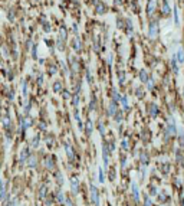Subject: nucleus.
I'll list each match as a JSON object with an SVG mask.
<instances>
[{"label": "nucleus", "mask_w": 184, "mask_h": 206, "mask_svg": "<svg viewBox=\"0 0 184 206\" xmlns=\"http://www.w3.org/2000/svg\"><path fill=\"white\" fill-rule=\"evenodd\" d=\"M121 104H122V110H124V111H128V110H130V107H128V98H127V95H122V97H121Z\"/></svg>", "instance_id": "obj_15"}, {"label": "nucleus", "mask_w": 184, "mask_h": 206, "mask_svg": "<svg viewBox=\"0 0 184 206\" xmlns=\"http://www.w3.org/2000/svg\"><path fill=\"white\" fill-rule=\"evenodd\" d=\"M108 64H110V65L112 64V56H110V58H108Z\"/></svg>", "instance_id": "obj_55"}, {"label": "nucleus", "mask_w": 184, "mask_h": 206, "mask_svg": "<svg viewBox=\"0 0 184 206\" xmlns=\"http://www.w3.org/2000/svg\"><path fill=\"white\" fill-rule=\"evenodd\" d=\"M112 101H115V102H118V101H121V97H119V92L118 91H112Z\"/></svg>", "instance_id": "obj_25"}, {"label": "nucleus", "mask_w": 184, "mask_h": 206, "mask_svg": "<svg viewBox=\"0 0 184 206\" xmlns=\"http://www.w3.org/2000/svg\"><path fill=\"white\" fill-rule=\"evenodd\" d=\"M144 206H151V199H150V196H145V199H144Z\"/></svg>", "instance_id": "obj_39"}, {"label": "nucleus", "mask_w": 184, "mask_h": 206, "mask_svg": "<svg viewBox=\"0 0 184 206\" xmlns=\"http://www.w3.org/2000/svg\"><path fill=\"white\" fill-rule=\"evenodd\" d=\"M176 56H177V61H178V64H183V62H184V50L181 49V48H180V49L177 50Z\"/></svg>", "instance_id": "obj_17"}, {"label": "nucleus", "mask_w": 184, "mask_h": 206, "mask_svg": "<svg viewBox=\"0 0 184 206\" xmlns=\"http://www.w3.org/2000/svg\"><path fill=\"white\" fill-rule=\"evenodd\" d=\"M157 113H158V107H157L155 104H150V107H148V114H150V117H155Z\"/></svg>", "instance_id": "obj_10"}, {"label": "nucleus", "mask_w": 184, "mask_h": 206, "mask_svg": "<svg viewBox=\"0 0 184 206\" xmlns=\"http://www.w3.org/2000/svg\"><path fill=\"white\" fill-rule=\"evenodd\" d=\"M110 147L107 146V144H104L102 146V159H104V167H105V170L108 169V162H110Z\"/></svg>", "instance_id": "obj_4"}, {"label": "nucleus", "mask_w": 184, "mask_h": 206, "mask_svg": "<svg viewBox=\"0 0 184 206\" xmlns=\"http://www.w3.org/2000/svg\"><path fill=\"white\" fill-rule=\"evenodd\" d=\"M29 167H35L36 166V157L33 156V154H30V157H29Z\"/></svg>", "instance_id": "obj_27"}, {"label": "nucleus", "mask_w": 184, "mask_h": 206, "mask_svg": "<svg viewBox=\"0 0 184 206\" xmlns=\"http://www.w3.org/2000/svg\"><path fill=\"white\" fill-rule=\"evenodd\" d=\"M183 97H184V88H183Z\"/></svg>", "instance_id": "obj_57"}, {"label": "nucleus", "mask_w": 184, "mask_h": 206, "mask_svg": "<svg viewBox=\"0 0 184 206\" xmlns=\"http://www.w3.org/2000/svg\"><path fill=\"white\" fill-rule=\"evenodd\" d=\"M53 91H55V92L62 91V84L59 82V81H56V82H55V85H53Z\"/></svg>", "instance_id": "obj_28"}, {"label": "nucleus", "mask_w": 184, "mask_h": 206, "mask_svg": "<svg viewBox=\"0 0 184 206\" xmlns=\"http://www.w3.org/2000/svg\"><path fill=\"white\" fill-rule=\"evenodd\" d=\"M75 120L79 123V114H78V110H75Z\"/></svg>", "instance_id": "obj_49"}, {"label": "nucleus", "mask_w": 184, "mask_h": 206, "mask_svg": "<svg viewBox=\"0 0 184 206\" xmlns=\"http://www.w3.org/2000/svg\"><path fill=\"white\" fill-rule=\"evenodd\" d=\"M105 10H107V7H105L104 3H99V4H96V7H95V13H96V15H102Z\"/></svg>", "instance_id": "obj_14"}, {"label": "nucleus", "mask_w": 184, "mask_h": 206, "mask_svg": "<svg viewBox=\"0 0 184 206\" xmlns=\"http://www.w3.org/2000/svg\"><path fill=\"white\" fill-rule=\"evenodd\" d=\"M56 180L59 182V186L63 185V176H62V173H56Z\"/></svg>", "instance_id": "obj_33"}, {"label": "nucleus", "mask_w": 184, "mask_h": 206, "mask_svg": "<svg viewBox=\"0 0 184 206\" xmlns=\"http://www.w3.org/2000/svg\"><path fill=\"white\" fill-rule=\"evenodd\" d=\"M65 150H66V154H68V157H69V160H74L75 154H74V149L68 144V143H65Z\"/></svg>", "instance_id": "obj_12"}, {"label": "nucleus", "mask_w": 184, "mask_h": 206, "mask_svg": "<svg viewBox=\"0 0 184 206\" xmlns=\"http://www.w3.org/2000/svg\"><path fill=\"white\" fill-rule=\"evenodd\" d=\"M121 167L125 169V156H122V159H121Z\"/></svg>", "instance_id": "obj_42"}, {"label": "nucleus", "mask_w": 184, "mask_h": 206, "mask_svg": "<svg viewBox=\"0 0 184 206\" xmlns=\"http://www.w3.org/2000/svg\"><path fill=\"white\" fill-rule=\"evenodd\" d=\"M147 86H148V89H152L154 88V79H150L147 82Z\"/></svg>", "instance_id": "obj_40"}, {"label": "nucleus", "mask_w": 184, "mask_h": 206, "mask_svg": "<svg viewBox=\"0 0 184 206\" xmlns=\"http://www.w3.org/2000/svg\"><path fill=\"white\" fill-rule=\"evenodd\" d=\"M119 81L121 84H124V72H119Z\"/></svg>", "instance_id": "obj_48"}, {"label": "nucleus", "mask_w": 184, "mask_h": 206, "mask_svg": "<svg viewBox=\"0 0 184 206\" xmlns=\"http://www.w3.org/2000/svg\"><path fill=\"white\" fill-rule=\"evenodd\" d=\"M98 174H99V176H98L99 183H104V182H105V176H104V170H102L101 167H99V170H98Z\"/></svg>", "instance_id": "obj_26"}, {"label": "nucleus", "mask_w": 184, "mask_h": 206, "mask_svg": "<svg viewBox=\"0 0 184 206\" xmlns=\"http://www.w3.org/2000/svg\"><path fill=\"white\" fill-rule=\"evenodd\" d=\"M155 6H157V0H150V1H148V6H147L148 16H152V15H154V12H155Z\"/></svg>", "instance_id": "obj_6"}, {"label": "nucleus", "mask_w": 184, "mask_h": 206, "mask_svg": "<svg viewBox=\"0 0 184 206\" xmlns=\"http://www.w3.org/2000/svg\"><path fill=\"white\" fill-rule=\"evenodd\" d=\"M1 199H6V185H4V182H1Z\"/></svg>", "instance_id": "obj_34"}, {"label": "nucleus", "mask_w": 184, "mask_h": 206, "mask_svg": "<svg viewBox=\"0 0 184 206\" xmlns=\"http://www.w3.org/2000/svg\"><path fill=\"white\" fill-rule=\"evenodd\" d=\"M46 193H48V186H45V185H43V186H40V189H39V198H40V199H43Z\"/></svg>", "instance_id": "obj_20"}, {"label": "nucleus", "mask_w": 184, "mask_h": 206, "mask_svg": "<svg viewBox=\"0 0 184 206\" xmlns=\"http://www.w3.org/2000/svg\"><path fill=\"white\" fill-rule=\"evenodd\" d=\"M121 147H122V151H125V150L128 149V141H127V140H122V143H121Z\"/></svg>", "instance_id": "obj_36"}, {"label": "nucleus", "mask_w": 184, "mask_h": 206, "mask_svg": "<svg viewBox=\"0 0 184 206\" xmlns=\"http://www.w3.org/2000/svg\"><path fill=\"white\" fill-rule=\"evenodd\" d=\"M22 94L23 97H28V82L26 81H22Z\"/></svg>", "instance_id": "obj_23"}, {"label": "nucleus", "mask_w": 184, "mask_h": 206, "mask_svg": "<svg viewBox=\"0 0 184 206\" xmlns=\"http://www.w3.org/2000/svg\"><path fill=\"white\" fill-rule=\"evenodd\" d=\"M30 154H32V153H30L29 149H23V150L20 151V159H19L20 163H22V165L26 163V160H28V157H30Z\"/></svg>", "instance_id": "obj_5"}, {"label": "nucleus", "mask_w": 184, "mask_h": 206, "mask_svg": "<svg viewBox=\"0 0 184 206\" xmlns=\"http://www.w3.org/2000/svg\"><path fill=\"white\" fill-rule=\"evenodd\" d=\"M65 206H74L72 202H71V199H66V200H65Z\"/></svg>", "instance_id": "obj_47"}, {"label": "nucleus", "mask_w": 184, "mask_h": 206, "mask_svg": "<svg viewBox=\"0 0 184 206\" xmlns=\"http://www.w3.org/2000/svg\"><path fill=\"white\" fill-rule=\"evenodd\" d=\"M180 202H181V206H184V199H181Z\"/></svg>", "instance_id": "obj_56"}, {"label": "nucleus", "mask_w": 184, "mask_h": 206, "mask_svg": "<svg viewBox=\"0 0 184 206\" xmlns=\"http://www.w3.org/2000/svg\"><path fill=\"white\" fill-rule=\"evenodd\" d=\"M141 163H143V166H147L148 165V156L145 151H143L141 153Z\"/></svg>", "instance_id": "obj_24"}, {"label": "nucleus", "mask_w": 184, "mask_h": 206, "mask_svg": "<svg viewBox=\"0 0 184 206\" xmlns=\"http://www.w3.org/2000/svg\"><path fill=\"white\" fill-rule=\"evenodd\" d=\"M85 130H86V135L89 137V135H92V131H94V125H92V121L91 120H88L86 124H85Z\"/></svg>", "instance_id": "obj_13"}, {"label": "nucleus", "mask_w": 184, "mask_h": 206, "mask_svg": "<svg viewBox=\"0 0 184 206\" xmlns=\"http://www.w3.org/2000/svg\"><path fill=\"white\" fill-rule=\"evenodd\" d=\"M71 189H72V192H74L75 195H76L78 190H79V182H78L76 177H72V179H71Z\"/></svg>", "instance_id": "obj_7"}, {"label": "nucleus", "mask_w": 184, "mask_h": 206, "mask_svg": "<svg viewBox=\"0 0 184 206\" xmlns=\"http://www.w3.org/2000/svg\"><path fill=\"white\" fill-rule=\"evenodd\" d=\"M177 133V127H176V121L174 118H170L168 120V124H167V128H165V138L174 135Z\"/></svg>", "instance_id": "obj_1"}, {"label": "nucleus", "mask_w": 184, "mask_h": 206, "mask_svg": "<svg viewBox=\"0 0 184 206\" xmlns=\"http://www.w3.org/2000/svg\"><path fill=\"white\" fill-rule=\"evenodd\" d=\"M98 128H99V133L104 135V133H105V130H104V124H102V121H99L98 123Z\"/></svg>", "instance_id": "obj_37"}, {"label": "nucleus", "mask_w": 184, "mask_h": 206, "mask_svg": "<svg viewBox=\"0 0 184 206\" xmlns=\"http://www.w3.org/2000/svg\"><path fill=\"white\" fill-rule=\"evenodd\" d=\"M141 92H143L141 89H137V97H140V98H141V97H143V94H141Z\"/></svg>", "instance_id": "obj_52"}, {"label": "nucleus", "mask_w": 184, "mask_h": 206, "mask_svg": "<svg viewBox=\"0 0 184 206\" xmlns=\"http://www.w3.org/2000/svg\"><path fill=\"white\" fill-rule=\"evenodd\" d=\"M115 121H116V123H121V121H122V113H121V111H116V114H115Z\"/></svg>", "instance_id": "obj_32"}, {"label": "nucleus", "mask_w": 184, "mask_h": 206, "mask_svg": "<svg viewBox=\"0 0 184 206\" xmlns=\"http://www.w3.org/2000/svg\"><path fill=\"white\" fill-rule=\"evenodd\" d=\"M157 35H158V25H157V22H151L150 28H148V38L154 39V38H157Z\"/></svg>", "instance_id": "obj_3"}, {"label": "nucleus", "mask_w": 184, "mask_h": 206, "mask_svg": "<svg viewBox=\"0 0 184 206\" xmlns=\"http://www.w3.org/2000/svg\"><path fill=\"white\" fill-rule=\"evenodd\" d=\"M86 79H88V82H92V78H91V74H89V71H86Z\"/></svg>", "instance_id": "obj_44"}, {"label": "nucleus", "mask_w": 184, "mask_h": 206, "mask_svg": "<svg viewBox=\"0 0 184 206\" xmlns=\"http://www.w3.org/2000/svg\"><path fill=\"white\" fill-rule=\"evenodd\" d=\"M68 97H69V95H68V92H66V91H63V98H68Z\"/></svg>", "instance_id": "obj_54"}, {"label": "nucleus", "mask_w": 184, "mask_h": 206, "mask_svg": "<svg viewBox=\"0 0 184 206\" xmlns=\"http://www.w3.org/2000/svg\"><path fill=\"white\" fill-rule=\"evenodd\" d=\"M95 108H96V98H95V97H92L91 104H89V110H95Z\"/></svg>", "instance_id": "obj_30"}, {"label": "nucleus", "mask_w": 184, "mask_h": 206, "mask_svg": "<svg viewBox=\"0 0 184 206\" xmlns=\"http://www.w3.org/2000/svg\"><path fill=\"white\" fill-rule=\"evenodd\" d=\"M56 199H58V202L59 203H65V196H63V193L61 192V189H56Z\"/></svg>", "instance_id": "obj_16"}, {"label": "nucleus", "mask_w": 184, "mask_h": 206, "mask_svg": "<svg viewBox=\"0 0 184 206\" xmlns=\"http://www.w3.org/2000/svg\"><path fill=\"white\" fill-rule=\"evenodd\" d=\"M155 193H157V189L152 186V187H151V195H155Z\"/></svg>", "instance_id": "obj_53"}, {"label": "nucleus", "mask_w": 184, "mask_h": 206, "mask_svg": "<svg viewBox=\"0 0 184 206\" xmlns=\"http://www.w3.org/2000/svg\"><path fill=\"white\" fill-rule=\"evenodd\" d=\"M74 49H75V50H79V49H81V42H79V38H75V39H74Z\"/></svg>", "instance_id": "obj_29"}, {"label": "nucleus", "mask_w": 184, "mask_h": 206, "mask_svg": "<svg viewBox=\"0 0 184 206\" xmlns=\"http://www.w3.org/2000/svg\"><path fill=\"white\" fill-rule=\"evenodd\" d=\"M163 13H164V15H168V13H170V6H168L167 0H163Z\"/></svg>", "instance_id": "obj_21"}, {"label": "nucleus", "mask_w": 184, "mask_h": 206, "mask_svg": "<svg viewBox=\"0 0 184 206\" xmlns=\"http://www.w3.org/2000/svg\"><path fill=\"white\" fill-rule=\"evenodd\" d=\"M37 146H39V135H35V137L32 138V141H30V147H32V149H36Z\"/></svg>", "instance_id": "obj_22"}, {"label": "nucleus", "mask_w": 184, "mask_h": 206, "mask_svg": "<svg viewBox=\"0 0 184 206\" xmlns=\"http://www.w3.org/2000/svg\"><path fill=\"white\" fill-rule=\"evenodd\" d=\"M9 123H10V118H9L7 115H4V118H3V125H4V127H7Z\"/></svg>", "instance_id": "obj_38"}, {"label": "nucleus", "mask_w": 184, "mask_h": 206, "mask_svg": "<svg viewBox=\"0 0 184 206\" xmlns=\"http://www.w3.org/2000/svg\"><path fill=\"white\" fill-rule=\"evenodd\" d=\"M171 68H173L174 74H178V61H177L176 53H174V55H173V58H171Z\"/></svg>", "instance_id": "obj_9"}, {"label": "nucleus", "mask_w": 184, "mask_h": 206, "mask_svg": "<svg viewBox=\"0 0 184 206\" xmlns=\"http://www.w3.org/2000/svg\"><path fill=\"white\" fill-rule=\"evenodd\" d=\"M78 104H79V94L76 92V94L74 95V105L75 107H78Z\"/></svg>", "instance_id": "obj_35"}, {"label": "nucleus", "mask_w": 184, "mask_h": 206, "mask_svg": "<svg viewBox=\"0 0 184 206\" xmlns=\"http://www.w3.org/2000/svg\"><path fill=\"white\" fill-rule=\"evenodd\" d=\"M108 147H110L111 153H112V151H114V150H115V144H114V141H111V144H110V146H108Z\"/></svg>", "instance_id": "obj_43"}, {"label": "nucleus", "mask_w": 184, "mask_h": 206, "mask_svg": "<svg viewBox=\"0 0 184 206\" xmlns=\"http://www.w3.org/2000/svg\"><path fill=\"white\" fill-rule=\"evenodd\" d=\"M131 190H132L134 200H138V199H140V190H138V187H137V185H135V183H132V185H131Z\"/></svg>", "instance_id": "obj_11"}, {"label": "nucleus", "mask_w": 184, "mask_h": 206, "mask_svg": "<svg viewBox=\"0 0 184 206\" xmlns=\"http://www.w3.org/2000/svg\"><path fill=\"white\" fill-rule=\"evenodd\" d=\"M13 98H14V91L12 89V91L9 92V100H13Z\"/></svg>", "instance_id": "obj_45"}, {"label": "nucleus", "mask_w": 184, "mask_h": 206, "mask_svg": "<svg viewBox=\"0 0 184 206\" xmlns=\"http://www.w3.org/2000/svg\"><path fill=\"white\" fill-rule=\"evenodd\" d=\"M91 202L95 206H99V192L94 185H91Z\"/></svg>", "instance_id": "obj_2"}, {"label": "nucleus", "mask_w": 184, "mask_h": 206, "mask_svg": "<svg viewBox=\"0 0 184 206\" xmlns=\"http://www.w3.org/2000/svg\"><path fill=\"white\" fill-rule=\"evenodd\" d=\"M174 22L178 25L180 23V19H178V10H177V6L174 7Z\"/></svg>", "instance_id": "obj_31"}, {"label": "nucleus", "mask_w": 184, "mask_h": 206, "mask_svg": "<svg viewBox=\"0 0 184 206\" xmlns=\"http://www.w3.org/2000/svg\"><path fill=\"white\" fill-rule=\"evenodd\" d=\"M115 114H116V102L112 101V102L110 104V115L111 117H114Z\"/></svg>", "instance_id": "obj_19"}, {"label": "nucleus", "mask_w": 184, "mask_h": 206, "mask_svg": "<svg viewBox=\"0 0 184 206\" xmlns=\"http://www.w3.org/2000/svg\"><path fill=\"white\" fill-rule=\"evenodd\" d=\"M176 157H177V162H181V154H180V151H177Z\"/></svg>", "instance_id": "obj_50"}, {"label": "nucleus", "mask_w": 184, "mask_h": 206, "mask_svg": "<svg viewBox=\"0 0 184 206\" xmlns=\"http://www.w3.org/2000/svg\"><path fill=\"white\" fill-rule=\"evenodd\" d=\"M52 202H53V199H52V198H49V199L46 200V205H48V206H49V205H52Z\"/></svg>", "instance_id": "obj_51"}, {"label": "nucleus", "mask_w": 184, "mask_h": 206, "mask_svg": "<svg viewBox=\"0 0 184 206\" xmlns=\"http://www.w3.org/2000/svg\"><path fill=\"white\" fill-rule=\"evenodd\" d=\"M140 79H141V82H148L150 81V77H148V74H147V71H141L140 72Z\"/></svg>", "instance_id": "obj_18"}, {"label": "nucleus", "mask_w": 184, "mask_h": 206, "mask_svg": "<svg viewBox=\"0 0 184 206\" xmlns=\"http://www.w3.org/2000/svg\"><path fill=\"white\" fill-rule=\"evenodd\" d=\"M39 127H40V130H46V125H45L43 121H40V123H39Z\"/></svg>", "instance_id": "obj_46"}, {"label": "nucleus", "mask_w": 184, "mask_h": 206, "mask_svg": "<svg viewBox=\"0 0 184 206\" xmlns=\"http://www.w3.org/2000/svg\"><path fill=\"white\" fill-rule=\"evenodd\" d=\"M45 167H46L48 170H53V169H55V165H53V157L48 156V157L45 159Z\"/></svg>", "instance_id": "obj_8"}, {"label": "nucleus", "mask_w": 184, "mask_h": 206, "mask_svg": "<svg viewBox=\"0 0 184 206\" xmlns=\"http://www.w3.org/2000/svg\"><path fill=\"white\" fill-rule=\"evenodd\" d=\"M32 55H33V58L36 59V56H37V46H36V45L33 46V50H32Z\"/></svg>", "instance_id": "obj_41"}]
</instances>
